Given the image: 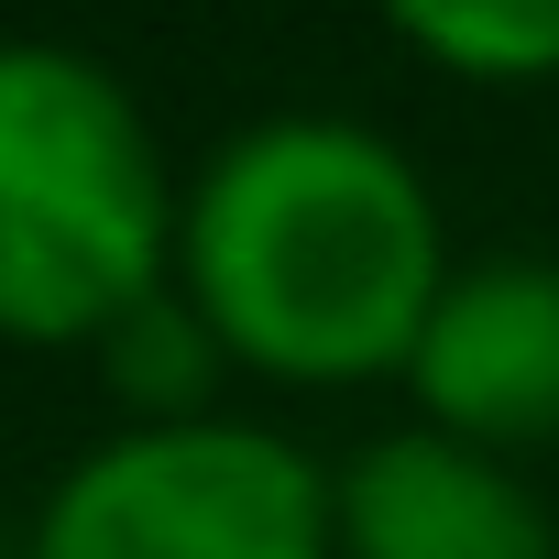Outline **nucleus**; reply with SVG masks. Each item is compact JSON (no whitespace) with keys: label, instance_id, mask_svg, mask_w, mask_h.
<instances>
[{"label":"nucleus","instance_id":"7ed1b4c3","mask_svg":"<svg viewBox=\"0 0 559 559\" xmlns=\"http://www.w3.org/2000/svg\"><path fill=\"white\" fill-rule=\"evenodd\" d=\"M23 559H341L330 472L252 417L121 428L56 472Z\"/></svg>","mask_w":559,"mask_h":559},{"label":"nucleus","instance_id":"0eeeda50","mask_svg":"<svg viewBox=\"0 0 559 559\" xmlns=\"http://www.w3.org/2000/svg\"><path fill=\"white\" fill-rule=\"evenodd\" d=\"M99 362H110V384H121V406H132V428H176V417H209V384H219V341L198 330V308L165 286L143 319H121L110 341H99Z\"/></svg>","mask_w":559,"mask_h":559},{"label":"nucleus","instance_id":"423d86ee","mask_svg":"<svg viewBox=\"0 0 559 559\" xmlns=\"http://www.w3.org/2000/svg\"><path fill=\"white\" fill-rule=\"evenodd\" d=\"M384 23L450 67V78H483V88H537L559 78V0H384Z\"/></svg>","mask_w":559,"mask_h":559},{"label":"nucleus","instance_id":"39448f33","mask_svg":"<svg viewBox=\"0 0 559 559\" xmlns=\"http://www.w3.org/2000/svg\"><path fill=\"white\" fill-rule=\"evenodd\" d=\"M330 537L341 559H559V526L515 483V461L439 428H395L352 472H330Z\"/></svg>","mask_w":559,"mask_h":559},{"label":"nucleus","instance_id":"f03ea898","mask_svg":"<svg viewBox=\"0 0 559 559\" xmlns=\"http://www.w3.org/2000/svg\"><path fill=\"white\" fill-rule=\"evenodd\" d=\"M176 176L78 45H0V341L99 352L176 286Z\"/></svg>","mask_w":559,"mask_h":559},{"label":"nucleus","instance_id":"20e7f679","mask_svg":"<svg viewBox=\"0 0 559 559\" xmlns=\"http://www.w3.org/2000/svg\"><path fill=\"white\" fill-rule=\"evenodd\" d=\"M406 395H417V428L461 450H493V461L548 450L559 439V263L537 252L450 263L406 352Z\"/></svg>","mask_w":559,"mask_h":559},{"label":"nucleus","instance_id":"f257e3e1","mask_svg":"<svg viewBox=\"0 0 559 559\" xmlns=\"http://www.w3.org/2000/svg\"><path fill=\"white\" fill-rule=\"evenodd\" d=\"M450 286L428 176L341 110H274L230 132L176 219V297L198 330L274 384L406 373Z\"/></svg>","mask_w":559,"mask_h":559}]
</instances>
